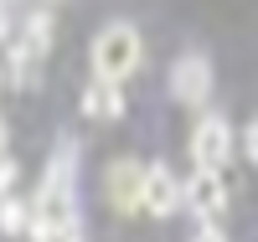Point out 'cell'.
Instances as JSON below:
<instances>
[{"instance_id": "cell-1", "label": "cell", "mask_w": 258, "mask_h": 242, "mask_svg": "<svg viewBox=\"0 0 258 242\" xmlns=\"http://www.w3.org/2000/svg\"><path fill=\"white\" fill-rule=\"evenodd\" d=\"M31 237L36 242H83L78 227V196H73V149L62 144L47 175H41V191L31 201Z\"/></svg>"}, {"instance_id": "cell-2", "label": "cell", "mask_w": 258, "mask_h": 242, "mask_svg": "<svg viewBox=\"0 0 258 242\" xmlns=\"http://www.w3.org/2000/svg\"><path fill=\"white\" fill-rule=\"evenodd\" d=\"M140 62H145V41H140V31L129 21H114V26H103L93 36V77L98 83H119L124 88V77L140 72Z\"/></svg>"}, {"instance_id": "cell-3", "label": "cell", "mask_w": 258, "mask_h": 242, "mask_svg": "<svg viewBox=\"0 0 258 242\" xmlns=\"http://www.w3.org/2000/svg\"><path fill=\"white\" fill-rule=\"evenodd\" d=\"M47 47H52V16L36 11V16H26V31L11 41V83L16 88H36Z\"/></svg>"}, {"instance_id": "cell-4", "label": "cell", "mask_w": 258, "mask_h": 242, "mask_svg": "<svg viewBox=\"0 0 258 242\" xmlns=\"http://www.w3.org/2000/svg\"><path fill=\"white\" fill-rule=\"evenodd\" d=\"M227 155H232V129H227V119L222 114L197 119V129H191V160H197V170H217L222 175Z\"/></svg>"}, {"instance_id": "cell-5", "label": "cell", "mask_w": 258, "mask_h": 242, "mask_svg": "<svg viewBox=\"0 0 258 242\" xmlns=\"http://www.w3.org/2000/svg\"><path fill=\"white\" fill-rule=\"evenodd\" d=\"M181 201L202 216V227H212V222L227 211V186H222V175H217V170H191L186 181H181Z\"/></svg>"}, {"instance_id": "cell-6", "label": "cell", "mask_w": 258, "mask_h": 242, "mask_svg": "<svg viewBox=\"0 0 258 242\" xmlns=\"http://www.w3.org/2000/svg\"><path fill=\"white\" fill-rule=\"evenodd\" d=\"M207 93H212V62L186 52L176 67H170V98L176 103H207Z\"/></svg>"}, {"instance_id": "cell-7", "label": "cell", "mask_w": 258, "mask_h": 242, "mask_svg": "<svg viewBox=\"0 0 258 242\" xmlns=\"http://www.w3.org/2000/svg\"><path fill=\"white\" fill-rule=\"evenodd\" d=\"M140 206L145 211H155V216H170V211H181V181L170 175V165H145V196H140Z\"/></svg>"}, {"instance_id": "cell-8", "label": "cell", "mask_w": 258, "mask_h": 242, "mask_svg": "<svg viewBox=\"0 0 258 242\" xmlns=\"http://www.w3.org/2000/svg\"><path fill=\"white\" fill-rule=\"evenodd\" d=\"M103 186H109L114 211H140V196H145V165H135V160H114L109 175H103Z\"/></svg>"}, {"instance_id": "cell-9", "label": "cell", "mask_w": 258, "mask_h": 242, "mask_svg": "<svg viewBox=\"0 0 258 242\" xmlns=\"http://www.w3.org/2000/svg\"><path fill=\"white\" fill-rule=\"evenodd\" d=\"M83 114L98 119V124H109V119H124V88L119 83H88L83 88Z\"/></svg>"}, {"instance_id": "cell-10", "label": "cell", "mask_w": 258, "mask_h": 242, "mask_svg": "<svg viewBox=\"0 0 258 242\" xmlns=\"http://www.w3.org/2000/svg\"><path fill=\"white\" fill-rule=\"evenodd\" d=\"M0 232H31V206H21L16 196H6V201H0Z\"/></svg>"}, {"instance_id": "cell-11", "label": "cell", "mask_w": 258, "mask_h": 242, "mask_svg": "<svg viewBox=\"0 0 258 242\" xmlns=\"http://www.w3.org/2000/svg\"><path fill=\"white\" fill-rule=\"evenodd\" d=\"M11 186H16V165H11L6 155H0V201L11 196Z\"/></svg>"}, {"instance_id": "cell-12", "label": "cell", "mask_w": 258, "mask_h": 242, "mask_svg": "<svg viewBox=\"0 0 258 242\" xmlns=\"http://www.w3.org/2000/svg\"><path fill=\"white\" fill-rule=\"evenodd\" d=\"M243 149H248V160L258 165V119H253V124L243 129Z\"/></svg>"}, {"instance_id": "cell-13", "label": "cell", "mask_w": 258, "mask_h": 242, "mask_svg": "<svg viewBox=\"0 0 258 242\" xmlns=\"http://www.w3.org/2000/svg\"><path fill=\"white\" fill-rule=\"evenodd\" d=\"M197 242H227V237H222L217 227H202V232H197Z\"/></svg>"}, {"instance_id": "cell-14", "label": "cell", "mask_w": 258, "mask_h": 242, "mask_svg": "<svg viewBox=\"0 0 258 242\" xmlns=\"http://www.w3.org/2000/svg\"><path fill=\"white\" fill-rule=\"evenodd\" d=\"M0 149H6V124H0Z\"/></svg>"}]
</instances>
